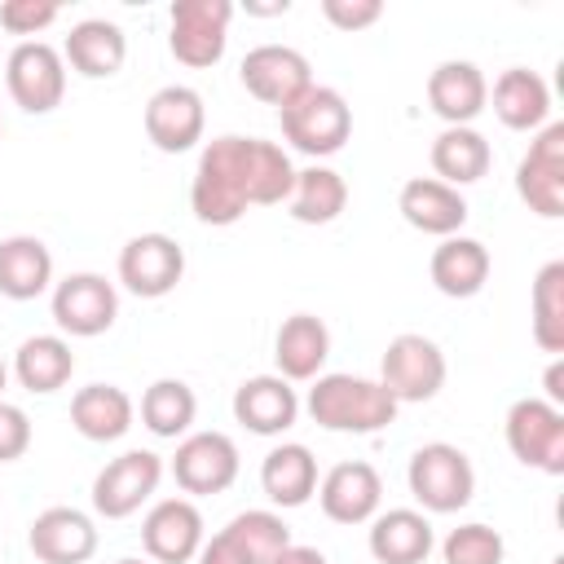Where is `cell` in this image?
I'll use <instances>...</instances> for the list:
<instances>
[{
  "label": "cell",
  "instance_id": "1",
  "mask_svg": "<svg viewBox=\"0 0 564 564\" xmlns=\"http://www.w3.org/2000/svg\"><path fill=\"white\" fill-rule=\"evenodd\" d=\"M295 189V167L282 145L260 137H220L203 150L189 189L194 216L203 225H234L247 207L286 203Z\"/></svg>",
  "mask_w": 564,
  "mask_h": 564
},
{
  "label": "cell",
  "instance_id": "2",
  "mask_svg": "<svg viewBox=\"0 0 564 564\" xmlns=\"http://www.w3.org/2000/svg\"><path fill=\"white\" fill-rule=\"evenodd\" d=\"M308 414L326 432H383L397 419V401L383 383L352 375H322L308 392Z\"/></svg>",
  "mask_w": 564,
  "mask_h": 564
},
{
  "label": "cell",
  "instance_id": "3",
  "mask_svg": "<svg viewBox=\"0 0 564 564\" xmlns=\"http://www.w3.org/2000/svg\"><path fill=\"white\" fill-rule=\"evenodd\" d=\"M282 137L313 159H326L335 150H344V141L352 137V110L348 101L326 88V84H308L295 101H286L282 110Z\"/></svg>",
  "mask_w": 564,
  "mask_h": 564
},
{
  "label": "cell",
  "instance_id": "4",
  "mask_svg": "<svg viewBox=\"0 0 564 564\" xmlns=\"http://www.w3.org/2000/svg\"><path fill=\"white\" fill-rule=\"evenodd\" d=\"M410 494L436 511V516H449V511H463L476 494V471H471V458L458 449V445H445V441H432L423 449H414L410 458Z\"/></svg>",
  "mask_w": 564,
  "mask_h": 564
},
{
  "label": "cell",
  "instance_id": "5",
  "mask_svg": "<svg viewBox=\"0 0 564 564\" xmlns=\"http://www.w3.org/2000/svg\"><path fill=\"white\" fill-rule=\"evenodd\" d=\"M507 445L524 467L564 476V414L551 401L524 397L507 410Z\"/></svg>",
  "mask_w": 564,
  "mask_h": 564
},
{
  "label": "cell",
  "instance_id": "6",
  "mask_svg": "<svg viewBox=\"0 0 564 564\" xmlns=\"http://www.w3.org/2000/svg\"><path fill=\"white\" fill-rule=\"evenodd\" d=\"M172 53L176 62L203 70V66H216L225 57V31H229V18H234V4L229 0H176L172 4Z\"/></svg>",
  "mask_w": 564,
  "mask_h": 564
},
{
  "label": "cell",
  "instance_id": "7",
  "mask_svg": "<svg viewBox=\"0 0 564 564\" xmlns=\"http://www.w3.org/2000/svg\"><path fill=\"white\" fill-rule=\"evenodd\" d=\"M383 388L392 401H432L445 388V352L427 335H397L383 352Z\"/></svg>",
  "mask_w": 564,
  "mask_h": 564
},
{
  "label": "cell",
  "instance_id": "8",
  "mask_svg": "<svg viewBox=\"0 0 564 564\" xmlns=\"http://www.w3.org/2000/svg\"><path fill=\"white\" fill-rule=\"evenodd\" d=\"M516 194L529 212L546 220L564 216V123L542 128V137L529 145V154L516 167Z\"/></svg>",
  "mask_w": 564,
  "mask_h": 564
},
{
  "label": "cell",
  "instance_id": "9",
  "mask_svg": "<svg viewBox=\"0 0 564 564\" xmlns=\"http://www.w3.org/2000/svg\"><path fill=\"white\" fill-rule=\"evenodd\" d=\"M159 476H163L159 454H150V449H128V454H119V458L106 463V467L97 471V480H93V507H97V516H106V520L132 516V511L159 489Z\"/></svg>",
  "mask_w": 564,
  "mask_h": 564
},
{
  "label": "cell",
  "instance_id": "10",
  "mask_svg": "<svg viewBox=\"0 0 564 564\" xmlns=\"http://www.w3.org/2000/svg\"><path fill=\"white\" fill-rule=\"evenodd\" d=\"M181 278H185V251L167 234H141L119 251V282L141 300H159L176 291Z\"/></svg>",
  "mask_w": 564,
  "mask_h": 564
},
{
  "label": "cell",
  "instance_id": "11",
  "mask_svg": "<svg viewBox=\"0 0 564 564\" xmlns=\"http://www.w3.org/2000/svg\"><path fill=\"white\" fill-rule=\"evenodd\" d=\"M9 97L26 110V115H48L62 106L66 93V70H62V53L48 44H18L9 53Z\"/></svg>",
  "mask_w": 564,
  "mask_h": 564
},
{
  "label": "cell",
  "instance_id": "12",
  "mask_svg": "<svg viewBox=\"0 0 564 564\" xmlns=\"http://www.w3.org/2000/svg\"><path fill=\"white\" fill-rule=\"evenodd\" d=\"M119 317V295L101 273H70L66 282H57L53 291V322L66 335L93 339L101 330H110Z\"/></svg>",
  "mask_w": 564,
  "mask_h": 564
},
{
  "label": "cell",
  "instance_id": "13",
  "mask_svg": "<svg viewBox=\"0 0 564 564\" xmlns=\"http://www.w3.org/2000/svg\"><path fill=\"white\" fill-rule=\"evenodd\" d=\"M172 476L194 498L225 494L234 485V476H238V445L225 432H194V436H185L176 445Z\"/></svg>",
  "mask_w": 564,
  "mask_h": 564
},
{
  "label": "cell",
  "instance_id": "14",
  "mask_svg": "<svg viewBox=\"0 0 564 564\" xmlns=\"http://www.w3.org/2000/svg\"><path fill=\"white\" fill-rule=\"evenodd\" d=\"M313 84V70H308V57L286 48V44H260L242 57V88L264 101V106H286L295 101L304 88Z\"/></svg>",
  "mask_w": 564,
  "mask_h": 564
},
{
  "label": "cell",
  "instance_id": "15",
  "mask_svg": "<svg viewBox=\"0 0 564 564\" xmlns=\"http://www.w3.org/2000/svg\"><path fill=\"white\" fill-rule=\"evenodd\" d=\"M145 555L154 564H185L203 546V516L189 498H163L141 524Z\"/></svg>",
  "mask_w": 564,
  "mask_h": 564
},
{
  "label": "cell",
  "instance_id": "16",
  "mask_svg": "<svg viewBox=\"0 0 564 564\" xmlns=\"http://www.w3.org/2000/svg\"><path fill=\"white\" fill-rule=\"evenodd\" d=\"M145 137L163 154H185L203 137V97L185 84H167L145 101Z\"/></svg>",
  "mask_w": 564,
  "mask_h": 564
},
{
  "label": "cell",
  "instance_id": "17",
  "mask_svg": "<svg viewBox=\"0 0 564 564\" xmlns=\"http://www.w3.org/2000/svg\"><path fill=\"white\" fill-rule=\"evenodd\" d=\"M26 542L40 564H84L97 551V529L75 507H48L35 516Z\"/></svg>",
  "mask_w": 564,
  "mask_h": 564
},
{
  "label": "cell",
  "instance_id": "18",
  "mask_svg": "<svg viewBox=\"0 0 564 564\" xmlns=\"http://www.w3.org/2000/svg\"><path fill=\"white\" fill-rule=\"evenodd\" d=\"M401 216L419 229V234H436V238H454L467 220V198L436 181V176H414L401 185V198H397Z\"/></svg>",
  "mask_w": 564,
  "mask_h": 564
},
{
  "label": "cell",
  "instance_id": "19",
  "mask_svg": "<svg viewBox=\"0 0 564 564\" xmlns=\"http://www.w3.org/2000/svg\"><path fill=\"white\" fill-rule=\"evenodd\" d=\"M295 414H300V401L282 375H256V379L238 383V392H234V419L256 436L286 432L295 423Z\"/></svg>",
  "mask_w": 564,
  "mask_h": 564
},
{
  "label": "cell",
  "instance_id": "20",
  "mask_svg": "<svg viewBox=\"0 0 564 564\" xmlns=\"http://www.w3.org/2000/svg\"><path fill=\"white\" fill-rule=\"evenodd\" d=\"M383 498V480L370 463H339L322 480V511L335 524H361L375 516Z\"/></svg>",
  "mask_w": 564,
  "mask_h": 564
},
{
  "label": "cell",
  "instance_id": "21",
  "mask_svg": "<svg viewBox=\"0 0 564 564\" xmlns=\"http://www.w3.org/2000/svg\"><path fill=\"white\" fill-rule=\"evenodd\" d=\"M485 97H489V84L471 62H441L427 75V106L449 128H467L485 110Z\"/></svg>",
  "mask_w": 564,
  "mask_h": 564
},
{
  "label": "cell",
  "instance_id": "22",
  "mask_svg": "<svg viewBox=\"0 0 564 564\" xmlns=\"http://www.w3.org/2000/svg\"><path fill=\"white\" fill-rule=\"evenodd\" d=\"M273 357H278L282 379H313L326 366V357H330V330H326V322L313 317V313H291L278 326Z\"/></svg>",
  "mask_w": 564,
  "mask_h": 564
},
{
  "label": "cell",
  "instance_id": "23",
  "mask_svg": "<svg viewBox=\"0 0 564 564\" xmlns=\"http://www.w3.org/2000/svg\"><path fill=\"white\" fill-rule=\"evenodd\" d=\"M432 282L449 300H471L489 282V251L476 238H445L432 251Z\"/></svg>",
  "mask_w": 564,
  "mask_h": 564
},
{
  "label": "cell",
  "instance_id": "24",
  "mask_svg": "<svg viewBox=\"0 0 564 564\" xmlns=\"http://www.w3.org/2000/svg\"><path fill=\"white\" fill-rule=\"evenodd\" d=\"M53 282V256L40 238L13 234L0 242V295L9 300H35Z\"/></svg>",
  "mask_w": 564,
  "mask_h": 564
},
{
  "label": "cell",
  "instance_id": "25",
  "mask_svg": "<svg viewBox=\"0 0 564 564\" xmlns=\"http://www.w3.org/2000/svg\"><path fill=\"white\" fill-rule=\"evenodd\" d=\"M70 423L88 441H119L132 427V397L115 383H88L70 401Z\"/></svg>",
  "mask_w": 564,
  "mask_h": 564
},
{
  "label": "cell",
  "instance_id": "26",
  "mask_svg": "<svg viewBox=\"0 0 564 564\" xmlns=\"http://www.w3.org/2000/svg\"><path fill=\"white\" fill-rule=\"evenodd\" d=\"M123 57H128V40L106 18H88L66 35V62L88 79H110L123 66Z\"/></svg>",
  "mask_w": 564,
  "mask_h": 564
},
{
  "label": "cell",
  "instance_id": "27",
  "mask_svg": "<svg viewBox=\"0 0 564 564\" xmlns=\"http://www.w3.org/2000/svg\"><path fill=\"white\" fill-rule=\"evenodd\" d=\"M546 110H551V88H546V79L538 70L511 66V70L498 75V84H494V115L507 128L529 132V128H538L546 119Z\"/></svg>",
  "mask_w": 564,
  "mask_h": 564
},
{
  "label": "cell",
  "instance_id": "28",
  "mask_svg": "<svg viewBox=\"0 0 564 564\" xmlns=\"http://www.w3.org/2000/svg\"><path fill=\"white\" fill-rule=\"evenodd\" d=\"M260 485H264L269 502L304 507L313 498V489H317V458L304 445H278L260 467Z\"/></svg>",
  "mask_w": 564,
  "mask_h": 564
},
{
  "label": "cell",
  "instance_id": "29",
  "mask_svg": "<svg viewBox=\"0 0 564 564\" xmlns=\"http://www.w3.org/2000/svg\"><path fill=\"white\" fill-rule=\"evenodd\" d=\"M432 551V524L419 511H388L370 529V555L379 564H423Z\"/></svg>",
  "mask_w": 564,
  "mask_h": 564
},
{
  "label": "cell",
  "instance_id": "30",
  "mask_svg": "<svg viewBox=\"0 0 564 564\" xmlns=\"http://www.w3.org/2000/svg\"><path fill=\"white\" fill-rule=\"evenodd\" d=\"M489 141L476 132V128H445L436 141H432V167H436V181L445 185H471L489 172Z\"/></svg>",
  "mask_w": 564,
  "mask_h": 564
},
{
  "label": "cell",
  "instance_id": "31",
  "mask_svg": "<svg viewBox=\"0 0 564 564\" xmlns=\"http://www.w3.org/2000/svg\"><path fill=\"white\" fill-rule=\"evenodd\" d=\"M13 370H18V383L26 392H57L75 370V352L62 335H31L18 348Z\"/></svg>",
  "mask_w": 564,
  "mask_h": 564
},
{
  "label": "cell",
  "instance_id": "32",
  "mask_svg": "<svg viewBox=\"0 0 564 564\" xmlns=\"http://www.w3.org/2000/svg\"><path fill=\"white\" fill-rule=\"evenodd\" d=\"M286 203L300 225H330L348 207V185L330 167H304V172H295V189Z\"/></svg>",
  "mask_w": 564,
  "mask_h": 564
},
{
  "label": "cell",
  "instance_id": "33",
  "mask_svg": "<svg viewBox=\"0 0 564 564\" xmlns=\"http://www.w3.org/2000/svg\"><path fill=\"white\" fill-rule=\"evenodd\" d=\"M194 414H198L194 388L181 383V379H159V383H150L145 397H141V423H145L154 436H163V441H176V436L194 423Z\"/></svg>",
  "mask_w": 564,
  "mask_h": 564
},
{
  "label": "cell",
  "instance_id": "34",
  "mask_svg": "<svg viewBox=\"0 0 564 564\" xmlns=\"http://www.w3.org/2000/svg\"><path fill=\"white\" fill-rule=\"evenodd\" d=\"M533 339L542 352H564V264L551 260L533 278Z\"/></svg>",
  "mask_w": 564,
  "mask_h": 564
},
{
  "label": "cell",
  "instance_id": "35",
  "mask_svg": "<svg viewBox=\"0 0 564 564\" xmlns=\"http://www.w3.org/2000/svg\"><path fill=\"white\" fill-rule=\"evenodd\" d=\"M225 533L234 538V546L251 560V564H273L286 546H291V529L282 524V516L273 511H242L225 524Z\"/></svg>",
  "mask_w": 564,
  "mask_h": 564
},
{
  "label": "cell",
  "instance_id": "36",
  "mask_svg": "<svg viewBox=\"0 0 564 564\" xmlns=\"http://www.w3.org/2000/svg\"><path fill=\"white\" fill-rule=\"evenodd\" d=\"M507 542L489 524H463L445 538V564H502Z\"/></svg>",
  "mask_w": 564,
  "mask_h": 564
},
{
  "label": "cell",
  "instance_id": "37",
  "mask_svg": "<svg viewBox=\"0 0 564 564\" xmlns=\"http://www.w3.org/2000/svg\"><path fill=\"white\" fill-rule=\"evenodd\" d=\"M57 22V0H4L0 4V26L13 35H35Z\"/></svg>",
  "mask_w": 564,
  "mask_h": 564
},
{
  "label": "cell",
  "instance_id": "38",
  "mask_svg": "<svg viewBox=\"0 0 564 564\" xmlns=\"http://www.w3.org/2000/svg\"><path fill=\"white\" fill-rule=\"evenodd\" d=\"M322 13L339 31H366L383 18V4L379 0H322Z\"/></svg>",
  "mask_w": 564,
  "mask_h": 564
},
{
  "label": "cell",
  "instance_id": "39",
  "mask_svg": "<svg viewBox=\"0 0 564 564\" xmlns=\"http://www.w3.org/2000/svg\"><path fill=\"white\" fill-rule=\"evenodd\" d=\"M26 449H31V419L18 405L0 401V463H18Z\"/></svg>",
  "mask_w": 564,
  "mask_h": 564
},
{
  "label": "cell",
  "instance_id": "40",
  "mask_svg": "<svg viewBox=\"0 0 564 564\" xmlns=\"http://www.w3.org/2000/svg\"><path fill=\"white\" fill-rule=\"evenodd\" d=\"M198 564H251V560H247V555H242V551L234 546V538H229V533L220 529V533H216V538H212V542L203 546Z\"/></svg>",
  "mask_w": 564,
  "mask_h": 564
},
{
  "label": "cell",
  "instance_id": "41",
  "mask_svg": "<svg viewBox=\"0 0 564 564\" xmlns=\"http://www.w3.org/2000/svg\"><path fill=\"white\" fill-rule=\"evenodd\" d=\"M273 564H326V555H322L317 546H295V542H291Z\"/></svg>",
  "mask_w": 564,
  "mask_h": 564
},
{
  "label": "cell",
  "instance_id": "42",
  "mask_svg": "<svg viewBox=\"0 0 564 564\" xmlns=\"http://www.w3.org/2000/svg\"><path fill=\"white\" fill-rule=\"evenodd\" d=\"M546 397H551V405L564 401V366H560V361L546 370Z\"/></svg>",
  "mask_w": 564,
  "mask_h": 564
},
{
  "label": "cell",
  "instance_id": "43",
  "mask_svg": "<svg viewBox=\"0 0 564 564\" xmlns=\"http://www.w3.org/2000/svg\"><path fill=\"white\" fill-rule=\"evenodd\" d=\"M247 13H251V18H273V13H286V0H278V4H256V0H247Z\"/></svg>",
  "mask_w": 564,
  "mask_h": 564
},
{
  "label": "cell",
  "instance_id": "44",
  "mask_svg": "<svg viewBox=\"0 0 564 564\" xmlns=\"http://www.w3.org/2000/svg\"><path fill=\"white\" fill-rule=\"evenodd\" d=\"M0 392H4V361H0Z\"/></svg>",
  "mask_w": 564,
  "mask_h": 564
},
{
  "label": "cell",
  "instance_id": "45",
  "mask_svg": "<svg viewBox=\"0 0 564 564\" xmlns=\"http://www.w3.org/2000/svg\"><path fill=\"white\" fill-rule=\"evenodd\" d=\"M119 564H141V560H119Z\"/></svg>",
  "mask_w": 564,
  "mask_h": 564
}]
</instances>
